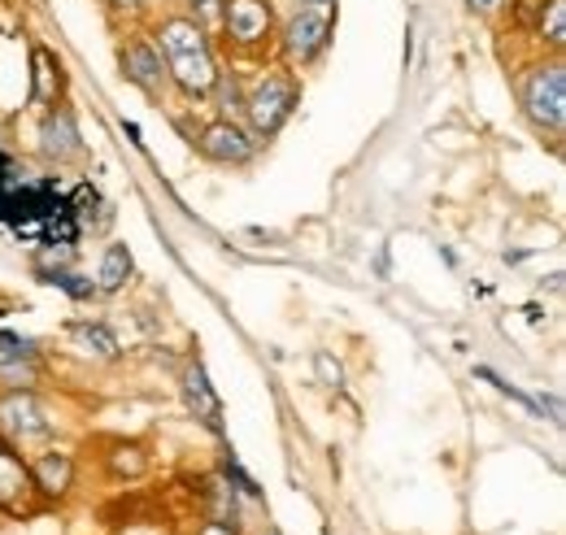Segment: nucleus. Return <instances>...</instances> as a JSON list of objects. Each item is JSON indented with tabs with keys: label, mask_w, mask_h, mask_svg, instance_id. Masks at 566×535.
Listing matches in <instances>:
<instances>
[{
	"label": "nucleus",
	"mask_w": 566,
	"mask_h": 535,
	"mask_svg": "<svg viewBox=\"0 0 566 535\" xmlns=\"http://www.w3.org/2000/svg\"><path fill=\"white\" fill-rule=\"evenodd\" d=\"M296 101H301L296 78H287V74H266V78H262V83H258L240 105H244V114H249L253 132L262 135V139H271V135L280 132L283 123L292 118Z\"/></svg>",
	"instance_id": "nucleus-1"
},
{
	"label": "nucleus",
	"mask_w": 566,
	"mask_h": 535,
	"mask_svg": "<svg viewBox=\"0 0 566 535\" xmlns=\"http://www.w3.org/2000/svg\"><path fill=\"white\" fill-rule=\"evenodd\" d=\"M332 40V4H296V13L283 27V53L301 66L318 62Z\"/></svg>",
	"instance_id": "nucleus-2"
},
{
	"label": "nucleus",
	"mask_w": 566,
	"mask_h": 535,
	"mask_svg": "<svg viewBox=\"0 0 566 535\" xmlns=\"http://www.w3.org/2000/svg\"><path fill=\"white\" fill-rule=\"evenodd\" d=\"M523 105H527V114H532V123H536V127H545V132H563V118H566V70H563V62L536 66V74L527 78Z\"/></svg>",
	"instance_id": "nucleus-3"
},
{
	"label": "nucleus",
	"mask_w": 566,
	"mask_h": 535,
	"mask_svg": "<svg viewBox=\"0 0 566 535\" xmlns=\"http://www.w3.org/2000/svg\"><path fill=\"white\" fill-rule=\"evenodd\" d=\"M222 31L235 49H262L275 35L271 0H222Z\"/></svg>",
	"instance_id": "nucleus-4"
},
{
	"label": "nucleus",
	"mask_w": 566,
	"mask_h": 535,
	"mask_svg": "<svg viewBox=\"0 0 566 535\" xmlns=\"http://www.w3.org/2000/svg\"><path fill=\"white\" fill-rule=\"evenodd\" d=\"M166 74H170V83H175L188 101H206V96H213V83H218L222 70H218L210 49H197V53L166 57Z\"/></svg>",
	"instance_id": "nucleus-5"
},
{
	"label": "nucleus",
	"mask_w": 566,
	"mask_h": 535,
	"mask_svg": "<svg viewBox=\"0 0 566 535\" xmlns=\"http://www.w3.org/2000/svg\"><path fill=\"white\" fill-rule=\"evenodd\" d=\"M197 148L210 161H218V166H244V161H253V135L244 132L240 123H231V118L210 123L206 132L197 135Z\"/></svg>",
	"instance_id": "nucleus-6"
},
{
	"label": "nucleus",
	"mask_w": 566,
	"mask_h": 535,
	"mask_svg": "<svg viewBox=\"0 0 566 535\" xmlns=\"http://www.w3.org/2000/svg\"><path fill=\"white\" fill-rule=\"evenodd\" d=\"M118 62H123V74H127V83H136L144 96H153V101H157V96L166 92L170 74H166V62H161V53H157L153 44H144V40H132V44H123Z\"/></svg>",
	"instance_id": "nucleus-7"
},
{
	"label": "nucleus",
	"mask_w": 566,
	"mask_h": 535,
	"mask_svg": "<svg viewBox=\"0 0 566 535\" xmlns=\"http://www.w3.org/2000/svg\"><path fill=\"white\" fill-rule=\"evenodd\" d=\"M40 153L49 161H74L83 157V144H78V127H74L71 109H49L44 123H40Z\"/></svg>",
	"instance_id": "nucleus-8"
},
{
	"label": "nucleus",
	"mask_w": 566,
	"mask_h": 535,
	"mask_svg": "<svg viewBox=\"0 0 566 535\" xmlns=\"http://www.w3.org/2000/svg\"><path fill=\"white\" fill-rule=\"evenodd\" d=\"M31 492H35L31 470L22 466V458H18L13 449L0 444V510L27 514V510H31Z\"/></svg>",
	"instance_id": "nucleus-9"
},
{
	"label": "nucleus",
	"mask_w": 566,
	"mask_h": 535,
	"mask_svg": "<svg viewBox=\"0 0 566 535\" xmlns=\"http://www.w3.org/2000/svg\"><path fill=\"white\" fill-rule=\"evenodd\" d=\"M153 44L161 57H179V53H197V49H210L206 40V27L197 18H166L153 27Z\"/></svg>",
	"instance_id": "nucleus-10"
},
{
	"label": "nucleus",
	"mask_w": 566,
	"mask_h": 535,
	"mask_svg": "<svg viewBox=\"0 0 566 535\" xmlns=\"http://www.w3.org/2000/svg\"><path fill=\"white\" fill-rule=\"evenodd\" d=\"M0 427H4L9 436H22V440H31V436H49V431H53V427L44 422L40 405L31 401L27 392H13V397L0 401Z\"/></svg>",
	"instance_id": "nucleus-11"
},
{
	"label": "nucleus",
	"mask_w": 566,
	"mask_h": 535,
	"mask_svg": "<svg viewBox=\"0 0 566 535\" xmlns=\"http://www.w3.org/2000/svg\"><path fill=\"white\" fill-rule=\"evenodd\" d=\"M74 479V466L66 453H44V458H35V466H31V483L40 487V492H49V496H62L66 487H71Z\"/></svg>",
	"instance_id": "nucleus-12"
},
{
	"label": "nucleus",
	"mask_w": 566,
	"mask_h": 535,
	"mask_svg": "<svg viewBox=\"0 0 566 535\" xmlns=\"http://www.w3.org/2000/svg\"><path fill=\"white\" fill-rule=\"evenodd\" d=\"M184 392H188V405L197 409V418L201 422H210V427H218V397H213V388H210V379H206V370L201 366H192L188 375H184Z\"/></svg>",
	"instance_id": "nucleus-13"
},
{
	"label": "nucleus",
	"mask_w": 566,
	"mask_h": 535,
	"mask_svg": "<svg viewBox=\"0 0 566 535\" xmlns=\"http://www.w3.org/2000/svg\"><path fill=\"white\" fill-rule=\"evenodd\" d=\"M127 274H132V253H127V244H109L105 249V262H101V292H118L123 283H127Z\"/></svg>",
	"instance_id": "nucleus-14"
},
{
	"label": "nucleus",
	"mask_w": 566,
	"mask_h": 535,
	"mask_svg": "<svg viewBox=\"0 0 566 535\" xmlns=\"http://www.w3.org/2000/svg\"><path fill=\"white\" fill-rule=\"evenodd\" d=\"M74 339L87 348V353H96V357H118V339L109 327H101V323H78L74 327Z\"/></svg>",
	"instance_id": "nucleus-15"
},
{
	"label": "nucleus",
	"mask_w": 566,
	"mask_h": 535,
	"mask_svg": "<svg viewBox=\"0 0 566 535\" xmlns=\"http://www.w3.org/2000/svg\"><path fill=\"white\" fill-rule=\"evenodd\" d=\"M541 40H549V49H563L566 44V0H545V13L536 22Z\"/></svg>",
	"instance_id": "nucleus-16"
},
{
	"label": "nucleus",
	"mask_w": 566,
	"mask_h": 535,
	"mask_svg": "<svg viewBox=\"0 0 566 535\" xmlns=\"http://www.w3.org/2000/svg\"><path fill=\"white\" fill-rule=\"evenodd\" d=\"M514 4V27L518 31H536L541 13H545V0H510Z\"/></svg>",
	"instance_id": "nucleus-17"
},
{
	"label": "nucleus",
	"mask_w": 566,
	"mask_h": 535,
	"mask_svg": "<svg viewBox=\"0 0 566 535\" xmlns=\"http://www.w3.org/2000/svg\"><path fill=\"white\" fill-rule=\"evenodd\" d=\"M314 370H318V379H323L327 388H340V384H345V370H340V361H336L332 353H318V357H314Z\"/></svg>",
	"instance_id": "nucleus-18"
},
{
	"label": "nucleus",
	"mask_w": 566,
	"mask_h": 535,
	"mask_svg": "<svg viewBox=\"0 0 566 535\" xmlns=\"http://www.w3.org/2000/svg\"><path fill=\"white\" fill-rule=\"evenodd\" d=\"M49 283L66 287V292H71V296H78V301H87V296L96 292V287H92V283H83V274H74V270H57V274H53Z\"/></svg>",
	"instance_id": "nucleus-19"
},
{
	"label": "nucleus",
	"mask_w": 566,
	"mask_h": 535,
	"mask_svg": "<svg viewBox=\"0 0 566 535\" xmlns=\"http://www.w3.org/2000/svg\"><path fill=\"white\" fill-rule=\"evenodd\" d=\"M0 357H35V344L22 335H0Z\"/></svg>",
	"instance_id": "nucleus-20"
},
{
	"label": "nucleus",
	"mask_w": 566,
	"mask_h": 535,
	"mask_svg": "<svg viewBox=\"0 0 566 535\" xmlns=\"http://www.w3.org/2000/svg\"><path fill=\"white\" fill-rule=\"evenodd\" d=\"M144 0H109V13H140Z\"/></svg>",
	"instance_id": "nucleus-21"
},
{
	"label": "nucleus",
	"mask_w": 566,
	"mask_h": 535,
	"mask_svg": "<svg viewBox=\"0 0 566 535\" xmlns=\"http://www.w3.org/2000/svg\"><path fill=\"white\" fill-rule=\"evenodd\" d=\"M197 535H235V527H231V523H206Z\"/></svg>",
	"instance_id": "nucleus-22"
},
{
	"label": "nucleus",
	"mask_w": 566,
	"mask_h": 535,
	"mask_svg": "<svg viewBox=\"0 0 566 535\" xmlns=\"http://www.w3.org/2000/svg\"><path fill=\"white\" fill-rule=\"evenodd\" d=\"M467 4H471L475 13H493V9H501L505 0H467Z\"/></svg>",
	"instance_id": "nucleus-23"
},
{
	"label": "nucleus",
	"mask_w": 566,
	"mask_h": 535,
	"mask_svg": "<svg viewBox=\"0 0 566 535\" xmlns=\"http://www.w3.org/2000/svg\"><path fill=\"white\" fill-rule=\"evenodd\" d=\"M296 4H332V0H296Z\"/></svg>",
	"instance_id": "nucleus-24"
}]
</instances>
